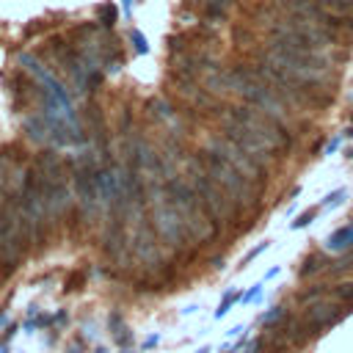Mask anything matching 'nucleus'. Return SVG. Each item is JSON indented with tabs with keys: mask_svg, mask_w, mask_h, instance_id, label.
Returning <instances> with one entry per match:
<instances>
[{
	"mask_svg": "<svg viewBox=\"0 0 353 353\" xmlns=\"http://www.w3.org/2000/svg\"><path fill=\"white\" fill-rule=\"evenodd\" d=\"M132 41H135V52L143 55V52H146V39H143L138 30H132Z\"/></svg>",
	"mask_w": 353,
	"mask_h": 353,
	"instance_id": "nucleus-20",
	"label": "nucleus"
},
{
	"mask_svg": "<svg viewBox=\"0 0 353 353\" xmlns=\"http://www.w3.org/2000/svg\"><path fill=\"white\" fill-rule=\"evenodd\" d=\"M149 201H152V226H154L160 243L168 245V248L182 251V248L190 243V237H188V232H185V223H182L176 207L168 201L163 182H160L157 188H152V199H149Z\"/></svg>",
	"mask_w": 353,
	"mask_h": 353,
	"instance_id": "nucleus-5",
	"label": "nucleus"
},
{
	"mask_svg": "<svg viewBox=\"0 0 353 353\" xmlns=\"http://www.w3.org/2000/svg\"><path fill=\"white\" fill-rule=\"evenodd\" d=\"M163 188H165L168 201L176 207V212H179V218H182V223H185V232H188L190 243L204 245V243H210V240L218 237V229H221V226L212 221V215L207 212V207L201 204L199 193L193 190V185H190L188 179L171 176V179L163 182Z\"/></svg>",
	"mask_w": 353,
	"mask_h": 353,
	"instance_id": "nucleus-1",
	"label": "nucleus"
},
{
	"mask_svg": "<svg viewBox=\"0 0 353 353\" xmlns=\"http://www.w3.org/2000/svg\"><path fill=\"white\" fill-rule=\"evenodd\" d=\"M342 143H345V135L339 132L336 138H331V141H328V146H325V154H334V152H336V149H339Z\"/></svg>",
	"mask_w": 353,
	"mask_h": 353,
	"instance_id": "nucleus-21",
	"label": "nucleus"
},
{
	"mask_svg": "<svg viewBox=\"0 0 353 353\" xmlns=\"http://www.w3.org/2000/svg\"><path fill=\"white\" fill-rule=\"evenodd\" d=\"M188 182L193 185V190L199 193L201 204L207 207V212L212 215V221L221 226V223H234L240 218V207L212 182V176L204 171L199 154L188 160Z\"/></svg>",
	"mask_w": 353,
	"mask_h": 353,
	"instance_id": "nucleus-4",
	"label": "nucleus"
},
{
	"mask_svg": "<svg viewBox=\"0 0 353 353\" xmlns=\"http://www.w3.org/2000/svg\"><path fill=\"white\" fill-rule=\"evenodd\" d=\"M265 248H268V243H262V245H256V248H254V251H248V254H245V259H243V265H248V262H251V259H254V256H259V254H262V251H265Z\"/></svg>",
	"mask_w": 353,
	"mask_h": 353,
	"instance_id": "nucleus-22",
	"label": "nucleus"
},
{
	"mask_svg": "<svg viewBox=\"0 0 353 353\" xmlns=\"http://www.w3.org/2000/svg\"><path fill=\"white\" fill-rule=\"evenodd\" d=\"M221 135L226 138V141H232L234 146H240L248 157H254L259 165H265V168H270V163H273V157H276V152L268 146V143H262L254 132H248L245 127H240V124H234V121H226V119H221Z\"/></svg>",
	"mask_w": 353,
	"mask_h": 353,
	"instance_id": "nucleus-7",
	"label": "nucleus"
},
{
	"mask_svg": "<svg viewBox=\"0 0 353 353\" xmlns=\"http://www.w3.org/2000/svg\"><path fill=\"white\" fill-rule=\"evenodd\" d=\"M221 119L245 127V130L254 132L262 143H268L276 154H290L292 146H295V135H292L290 124H284V121H279V119H273V116H268V113H262V110H256V108H251V105H245V102L223 108Z\"/></svg>",
	"mask_w": 353,
	"mask_h": 353,
	"instance_id": "nucleus-2",
	"label": "nucleus"
},
{
	"mask_svg": "<svg viewBox=\"0 0 353 353\" xmlns=\"http://www.w3.org/2000/svg\"><path fill=\"white\" fill-rule=\"evenodd\" d=\"M350 245H353V223L339 226V229L325 240V248H328V251H345V248H350Z\"/></svg>",
	"mask_w": 353,
	"mask_h": 353,
	"instance_id": "nucleus-9",
	"label": "nucleus"
},
{
	"mask_svg": "<svg viewBox=\"0 0 353 353\" xmlns=\"http://www.w3.org/2000/svg\"><path fill=\"white\" fill-rule=\"evenodd\" d=\"M207 149L210 152H215L218 157H223L229 165H234L243 176H248L251 182H256V185H262L265 188V179H268V168L265 165H259L254 157H248L240 146H234L232 141H226L223 135H215V138H210L207 141Z\"/></svg>",
	"mask_w": 353,
	"mask_h": 353,
	"instance_id": "nucleus-6",
	"label": "nucleus"
},
{
	"mask_svg": "<svg viewBox=\"0 0 353 353\" xmlns=\"http://www.w3.org/2000/svg\"><path fill=\"white\" fill-rule=\"evenodd\" d=\"M345 199H347V190H345V188H342V190H334V193H328V196H325V201L320 204V212H328V210H334V207L345 204Z\"/></svg>",
	"mask_w": 353,
	"mask_h": 353,
	"instance_id": "nucleus-12",
	"label": "nucleus"
},
{
	"mask_svg": "<svg viewBox=\"0 0 353 353\" xmlns=\"http://www.w3.org/2000/svg\"><path fill=\"white\" fill-rule=\"evenodd\" d=\"M281 314H284V309H281V306H273L268 314H262V325H270V323H276Z\"/></svg>",
	"mask_w": 353,
	"mask_h": 353,
	"instance_id": "nucleus-19",
	"label": "nucleus"
},
{
	"mask_svg": "<svg viewBox=\"0 0 353 353\" xmlns=\"http://www.w3.org/2000/svg\"><path fill=\"white\" fill-rule=\"evenodd\" d=\"M240 298H243V295H237V292H226V295H223V301H221V306L215 309V317L221 320V317L232 309V303H234V301H240Z\"/></svg>",
	"mask_w": 353,
	"mask_h": 353,
	"instance_id": "nucleus-14",
	"label": "nucleus"
},
{
	"mask_svg": "<svg viewBox=\"0 0 353 353\" xmlns=\"http://www.w3.org/2000/svg\"><path fill=\"white\" fill-rule=\"evenodd\" d=\"M259 298H262V284H254L240 301H243V303H254V301H259Z\"/></svg>",
	"mask_w": 353,
	"mask_h": 353,
	"instance_id": "nucleus-18",
	"label": "nucleus"
},
{
	"mask_svg": "<svg viewBox=\"0 0 353 353\" xmlns=\"http://www.w3.org/2000/svg\"><path fill=\"white\" fill-rule=\"evenodd\" d=\"M196 353H210V347H201V350H196Z\"/></svg>",
	"mask_w": 353,
	"mask_h": 353,
	"instance_id": "nucleus-23",
	"label": "nucleus"
},
{
	"mask_svg": "<svg viewBox=\"0 0 353 353\" xmlns=\"http://www.w3.org/2000/svg\"><path fill=\"white\" fill-rule=\"evenodd\" d=\"M320 212V207H309L303 215H298V221H292V229H303V226H309L312 223V218Z\"/></svg>",
	"mask_w": 353,
	"mask_h": 353,
	"instance_id": "nucleus-15",
	"label": "nucleus"
},
{
	"mask_svg": "<svg viewBox=\"0 0 353 353\" xmlns=\"http://www.w3.org/2000/svg\"><path fill=\"white\" fill-rule=\"evenodd\" d=\"M97 22H99L105 30H110V28L116 25V6H113V3H102L99 11H97Z\"/></svg>",
	"mask_w": 353,
	"mask_h": 353,
	"instance_id": "nucleus-11",
	"label": "nucleus"
},
{
	"mask_svg": "<svg viewBox=\"0 0 353 353\" xmlns=\"http://www.w3.org/2000/svg\"><path fill=\"white\" fill-rule=\"evenodd\" d=\"M317 268H323V259H320V256H309V259H306V268H301V276H309V273H314Z\"/></svg>",
	"mask_w": 353,
	"mask_h": 353,
	"instance_id": "nucleus-17",
	"label": "nucleus"
},
{
	"mask_svg": "<svg viewBox=\"0 0 353 353\" xmlns=\"http://www.w3.org/2000/svg\"><path fill=\"white\" fill-rule=\"evenodd\" d=\"M199 160H201L204 171L212 176V182H215L240 210L259 204V199H262V185H256V182H251L248 176H243L234 165H229L223 157H218V154L210 152L207 146L199 152Z\"/></svg>",
	"mask_w": 353,
	"mask_h": 353,
	"instance_id": "nucleus-3",
	"label": "nucleus"
},
{
	"mask_svg": "<svg viewBox=\"0 0 353 353\" xmlns=\"http://www.w3.org/2000/svg\"><path fill=\"white\" fill-rule=\"evenodd\" d=\"M339 306L336 303H314L309 312H306V323H309V328L317 334V331H325L328 325H334L336 320H339Z\"/></svg>",
	"mask_w": 353,
	"mask_h": 353,
	"instance_id": "nucleus-8",
	"label": "nucleus"
},
{
	"mask_svg": "<svg viewBox=\"0 0 353 353\" xmlns=\"http://www.w3.org/2000/svg\"><path fill=\"white\" fill-rule=\"evenodd\" d=\"M334 295H336L339 301H350V303H353V281H350V284H339V287L334 290Z\"/></svg>",
	"mask_w": 353,
	"mask_h": 353,
	"instance_id": "nucleus-16",
	"label": "nucleus"
},
{
	"mask_svg": "<svg viewBox=\"0 0 353 353\" xmlns=\"http://www.w3.org/2000/svg\"><path fill=\"white\" fill-rule=\"evenodd\" d=\"M232 3L234 0H207V6H204L207 22H223L226 14H229V8H232Z\"/></svg>",
	"mask_w": 353,
	"mask_h": 353,
	"instance_id": "nucleus-10",
	"label": "nucleus"
},
{
	"mask_svg": "<svg viewBox=\"0 0 353 353\" xmlns=\"http://www.w3.org/2000/svg\"><path fill=\"white\" fill-rule=\"evenodd\" d=\"M110 323L116 325V334H113L116 342H119V345H127V342H130V334H127V323H124V317H121V314H113Z\"/></svg>",
	"mask_w": 353,
	"mask_h": 353,
	"instance_id": "nucleus-13",
	"label": "nucleus"
},
{
	"mask_svg": "<svg viewBox=\"0 0 353 353\" xmlns=\"http://www.w3.org/2000/svg\"><path fill=\"white\" fill-rule=\"evenodd\" d=\"M124 3H127V6H132V0H124Z\"/></svg>",
	"mask_w": 353,
	"mask_h": 353,
	"instance_id": "nucleus-24",
	"label": "nucleus"
}]
</instances>
